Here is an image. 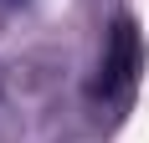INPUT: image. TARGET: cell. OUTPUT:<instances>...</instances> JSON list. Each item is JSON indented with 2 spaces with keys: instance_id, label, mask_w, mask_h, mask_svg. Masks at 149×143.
<instances>
[{
  "instance_id": "obj_1",
  "label": "cell",
  "mask_w": 149,
  "mask_h": 143,
  "mask_svg": "<svg viewBox=\"0 0 149 143\" xmlns=\"http://www.w3.org/2000/svg\"><path fill=\"white\" fill-rule=\"evenodd\" d=\"M98 72H103V77H98V92H123V87L144 72V46H139L134 21H113L108 51H103V67H98Z\"/></svg>"
},
{
  "instance_id": "obj_2",
  "label": "cell",
  "mask_w": 149,
  "mask_h": 143,
  "mask_svg": "<svg viewBox=\"0 0 149 143\" xmlns=\"http://www.w3.org/2000/svg\"><path fill=\"white\" fill-rule=\"evenodd\" d=\"M15 5H26V0H0V10H15Z\"/></svg>"
}]
</instances>
